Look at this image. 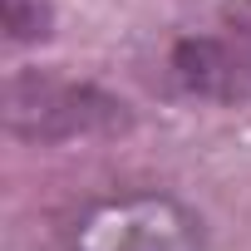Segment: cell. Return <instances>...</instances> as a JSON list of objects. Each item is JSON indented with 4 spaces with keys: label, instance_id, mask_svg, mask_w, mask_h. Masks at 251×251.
I'll use <instances>...</instances> for the list:
<instances>
[{
    "label": "cell",
    "instance_id": "cell-1",
    "mask_svg": "<svg viewBox=\"0 0 251 251\" xmlns=\"http://www.w3.org/2000/svg\"><path fill=\"white\" fill-rule=\"evenodd\" d=\"M163 74L173 94L212 108L251 103V0H222L192 30L173 35Z\"/></svg>",
    "mask_w": 251,
    "mask_h": 251
},
{
    "label": "cell",
    "instance_id": "cell-2",
    "mask_svg": "<svg viewBox=\"0 0 251 251\" xmlns=\"http://www.w3.org/2000/svg\"><path fill=\"white\" fill-rule=\"evenodd\" d=\"M64 251H207V226L173 192H108L79 207L64 226Z\"/></svg>",
    "mask_w": 251,
    "mask_h": 251
},
{
    "label": "cell",
    "instance_id": "cell-3",
    "mask_svg": "<svg viewBox=\"0 0 251 251\" xmlns=\"http://www.w3.org/2000/svg\"><path fill=\"white\" fill-rule=\"evenodd\" d=\"M5 118L10 133L25 143H79V138H103L128 128V108L123 99H113L108 89L89 84V79H69V74H45V69H25L10 79V99H5Z\"/></svg>",
    "mask_w": 251,
    "mask_h": 251
},
{
    "label": "cell",
    "instance_id": "cell-4",
    "mask_svg": "<svg viewBox=\"0 0 251 251\" xmlns=\"http://www.w3.org/2000/svg\"><path fill=\"white\" fill-rule=\"evenodd\" d=\"M5 30H10V40H45L50 5L45 0H5Z\"/></svg>",
    "mask_w": 251,
    "mask_h": 251
}]
</instances>
